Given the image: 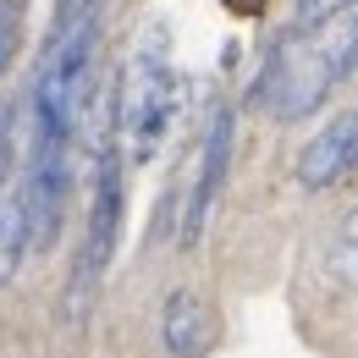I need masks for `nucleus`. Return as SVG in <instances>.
<instances>
[{
  "instance_id": "nucleus-1",
  "label": "nucleus",
  "mask_w": 358,
  "mask_h": 358,
  "mask_svg": "<svg viewBox=\"0 0 358 358\" xmlns=\"http://www.w3.org/2000/svg\"><path fill=\"white\" fill-rule=\"evenodd\" d=\"M182 116V72L171 61L166 28H143L133 55L122 66L116 83V110H110V143L122 155V166H149L160 155V143L171 138Z\"/></svg>"
},
{
  "instance_id": "nucleus-2",
  "label": "nucleus",
  "mask_w": 358,
  "mask_h": 358,
  "mask_svg": "<svg viewBox=\"0 0 358 358\" xmlns=\"http://www.w3.org/2000/svg\"><path fill=\"white\" fill-rule=\"evenodd\" d=\"M348 72H358V6L320 22V28H303L292 34L287 45L270 55V66L254 83V99L265 105L270 116L281 122H298V116H314L325 105V94L336 89Z\"/></svg>"
},
{
  "instance_id": "nucleus-3",
  "label": "nucleus",
  "mask_w": 358,
  "mask_h": 358,
  "mask_svg": "<svg viewBox=\"0 0 358 358\" xmlns=\"http://www.w3.org/2000/svg\"><path fill=\"white\" fill-rule=\"evenodd\" d=\"M122 237V155L105 138L99 160H94V199H89V231H83V254H78V281H72V303H83L94 287L105 281L110 254Z\"/></svg>"
},
{
  "instance_id": "nucleus-4",
  "label": "nucleus",
  "mask_w": 358,
  "mask_h": 358,
  "mask_svg": "<svg viewBox=\"0 0 358 358\" xmlns=\"http://www.w3.org/2000/svg\"><path fill=\"white\" fill-rule=\"evenodd\" d=\"M231 155H237V116L231 105H221L204 127V143H199V177H193V193H187V210H182V243L193 248L204 237V226L215 215L226 193V177H231Z\"/></svg>"
},
{
  "instance_id": "nucleus-5",
  "label": "nucleus",
  "mask_w": 358,
  "mask_h": 358,
  "mask_svg": "<svg viewBox=\"0 0 358 358\" xmlns=\"http://www.w3.org/2000/svg\"><path fill=\"white\" fill-rule=\"evenodd\" d=\"M353 171H358V110H342L298 149V187L325 193V187L348 182Z\"/></svg>"
},
{
  "instance_id": "nucleus-6",
  "label": "nucleus",
  "mask_w": 358,
  "mask_h": 358,
  "mask_svg": "<svg viewBox=\"0 0 358 358\" xmlns=\"http://www.w3.org/2000/svg\"><path fill=\"white\" fill-rule=\"evenodd\" d=\"M160 342L171 358H204L210 342H215V314L204 303V292L193 287H177L160 309Z\"/></svg>"
},
{
  "instance_id": "nucleus-7",
  "label": "nucleus",
  "mask_w": 358,
  "mask_h": 358,
  "mask_svg": "<svg viewBox=\"0 0 358 358\" xmlns=\"http://www.w3.org/2000/svg\"><path fill=\"white\" fill-rule=\"evenodd\" d=\"M34 248V221H28V193H22V177L0 182V287L17 281V270Z\"/></svg>"
},
{
  "instance_id": "nucleus-8",
  "label": "nucleus",
  "mask_w": 358,
  "mask_h": 358,
  "mask_svg": "<svg viewBox=\"0 0 358 358\" xmlns=\"http://www.w3.org/2000/svg\"><path fill=\"white\" fill-rule=\"evenodd\" d=\"M331 275H336L348 292H358V204L342 215L336 237H331Z\"/></svg>"
},
{
  "instance_id": "nucleus-9",
  "label": "nucleus",
  "mask_w": 358,
  "mask_h": 358,
  "mask_svg": "<svg viewBox=\"0 0 358 358\" xmlns=\"http://www.w3.org/2000/svg\"><path fill=\"white\" fill-rule=\"evenodd\" d=\"M22 6H28V0H0V78H6L11 55H17V34H22Z\"/></svg>"
},
{
  "instance_id": "nucleus-10",
  "label": "nucleus",
  "mask_w": 358,
  "mask_h": 358,
  "mask_svg": "<svg viewBox=\"0 0 358 358\" xmlns=\"http://www.w3.org/2000/svg\"><path fill=\"white\" fill-rule=\"evenodd\" d=\"M358 0H298V17H292V34H303V28H320V22H331V17H342V11H353Z\"/></svg>"
},
{
  "instance_id": "nucleus-11",
  "label": "nucleus",
  "mask_w": 358,
  "mask_h": 358,
  "mask_svg": "<svg viewBox=\"0 0 358 358\" xmlns=\"http://www.w3.org/2000/svg\"><path fill=\"white\" fill-rule=\"evenodd\" d=\"M226 11H231V17H259V11H265L270 0H221Z\"/></svg>"
}]
</instances>
